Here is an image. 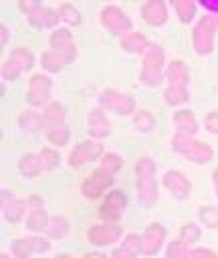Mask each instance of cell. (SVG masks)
<instances>
[{
	"label": "cell",
	"instance_id": "1",
	"mask_svg": "<svg viewBox=\"0 0 218 258\" xmlns=\"http://www.w3.org/2000/svg\"><path fill=\"white\" fill-rule=\"evenodd\" d=\"M153 163L151 159H139L137 163V187H139V196L145 204H153L155 202V175H153Z\"/></svg>",
	"mask_w": 218,
	"mask_h": 258
},
{
	"label": "cell",
	"instance_id": "2",
	"mask_svg": "<svg viewBox=\"0 0 218 258\" xmlns=\"http://www.w3.org/2000/svg\"><path fill=\"white\" fill-rule=\"evenodd\" d=\"M174 147L178 151H182L188 159L198 161V163H204V161H208L212 157L210 145H206L202 141H192V137H188V135H178L174 139Z\"/></svg>",
	"mask_w": 218,
	"mask_h": 258
},
{
	"label": "cell",
	"instance_id": "3",
	"mask_svg": "<svg viewBox=\"0 0 218 258\" xmlns=\"http://www.w3.org/2000/svg\"><path fill=\"white\" fill-rule=\"evenodd\" d=\"M161 62H164V50L155 44H149L145 48V54H143V71H141V79L147 85H157L159 83Z\"/></svg>",
	"mask_w": 218,
	"mask_h": 258
},
{
	"label": "cell",
	"instance_id": "4",
	"mask_svg": "<svg viewBox=\"0 0 218 258\" xmlns=\"http://www.w3.org/2000/svg\"><path fill=\"white\" fill-rule=\"evenodd\" d=\"M214 30L216 22L210 16H202L200 22L194 28V46L200 54H206L212 50V40H214Z\"/></svg>",
	"mask_w": 218,
	"mask_h": 258
},
{
	"label": "cell",
	"instance_id": "5",
	"mask_svg": "<svg viewBox=\"0 0 218 258\" xmlns=\"http://www.w3.org/2000/svg\"><path fill=\"white\" fill-rule=\"evenodd\" d=\"M113 173H109V171H105L103 167H99V169H95L93 173H89L87 175V179L83 181V194L87 196V198H99L101 196V191L103 189H107L109 185H111V177Z\"/></svg>",
	"mask_w": 218,
	"mask_h": 258
},
{
	"label": "cell",
	"instance_id": "6",
	"mask_svg": "<svg viewBox=\"0 0 218 258\" xmlns=\"http://www.w3.org/2000/svg\"><path fill=\"white\" fill-rule=\"evenodd\" d=\"M101 18H103V24L115 32V34H121V32H127L131 28V20L117 8V6H105L103 12H101Z\"/></svg>",
	"mask_w": 218,
	"mask_h": 258
},
{
	"label": "cell",
	"instance_id": "7",
	"mask_svg": "<svg viewBox=\"0 0 218 258\" xmlns=\"http://www.w3.org/2000/svg\"><path fill=\"white\" fill-rule=\"evenodd\" d=\"M101 103H103V107H107V109H111L115 113H121V115L131 113L133 107H135L131 97H127L123 93H117V91H105L101 95Z\"/></svg>",
	"mask_w": 218,
	"mask_h": 258
},
{
	"label": "cell",
	"instance_id": "8",
	"mask_svg": "<svg viewBox=\"0 0 218 258\" xmlns=\"http://www.w3.org/2000/svg\"><path fill=\"white\" fill-rule=\"evenodd\" d=\"M48 93H50V79L42 77V75H34L30 79V85H28V103L30 105H44L46 99H48Z\"/></svg>",
	"mask_w": 218,
	"mask_h": 258
},
{
	"label": "cell",
	"instance_id": "9",
	"mask_svg": "<svg viewBox=\"0 0 218 258\" xmlns=\"http://www.w3.org/2000/svg\"><path fill=\"white\" fill-rule=\"evenodd\" d=\"M99 155H101V143H95V141H83V143H79V145L73 149L69 161H71L73 167H79V165H83L85 161L97 159Z\"/></svg>",
	"mask_w": 218,
	"mask_h": 258
},
{
	"label": "cell",
	"instance_id": "10",
	"mask_svg": "<svg viewBox=\"0 0 218 258\" xmlns=\"http://www.w3.org/2000/svg\"><path fill=\"white\" fill-rule=\"evenodd\" d=\"M119 236H121V228H119L115 222L99 224V226H93V228L89 230V240H91L93 244H99V246L111 244V242H115Z\"/></svg>",
	"mask_w": 218,
	"mask_h": 258
},
{
	"label": "cell",
	"instance_id": "11",
	"mask_svg": "<svg viewBox=\"0 0 218 258\" xmlns=\"http://www.w3.org/2000/svg\"><path fill=\"white\" fill-rule=\"evenodd\" d=\"M166 238V230L161 224H149L143 238H141V252L143 254H155Z\"/></svg>",
	"mask_w": 218,
	"mask_h": 258
},
{
	"label": "cell",
	"instance_id": "12",
	"mask_svg": "<svg viewBox=\"0 0 218 258\" xmlns=\"http://www.w3.org/2000/svg\"><path fill=\"white\" fill-rule=\"evenodd\" d=\"M50 46L54 52H59L65 60H71L75 56V46L71 42V32L61 28V30H54L52 36H50Z\"/></svg>",
	"mask_w": 218,
	"mask_h": 258
},
{
	"label": "cell",
	"instance_id": "13",
	"mask_svg": "<svg viewBox=\"0 0 218 258\" xmlns=\"http://www.w3.org/2000/svg\"><path fill=\"white\" fill-rule=\"evenodd\" d=\"M164 185L176 196V198H186L190 194V181L180 173V171H168L164 175Z\"/></svg>",
	"mask_w": 218,
	"mask_h": 258
},
{
	"label": "cell",
	"instance_id": "14",
	"mask_svg": "<svg viewBox=\"0 0 218 258\" xmlns=\"http://www.w3.org/2000/svg\"><path fill=\"white\" fill-rule=\"evenodd\" d=\"M123 208H125V196H123V191L115 189V191H111L107 196V200H105V204L101 208V216L109 218V220H115L121 214Z\"/></svg>",
	"mask_w": 218,
	"mask_h": 258
},
{
	"label": "cell",
	"instance_id": "15",
	"mask_svg": "<svg viewBox=\"0 0 218 258\" xmlns=\"http://www.w3.org/2000/svg\"><path fill=\"white\" fill-rule=\"evenodd\" d=\"M141 14H143V18H145L149 24H153V26H159V24L166 22V6H164V2H159V0L147 2V4L141 8Z\"/></svg>",
	"mask_w": 218,
	"mask_h": 258
},
{
	"label": "cell",
	"instance_id": "16",
	"mask_svg": "<svg viewBox=\"0 0 218 258\" xmlns=\"http://www.w3.org/2000/svg\"><path fill=\"white\" fill-rule=\"evenodd\" d=\"M28 16H30V24L36 26V28H40V26H52L59 20V16H57V12L52 8H42V6H36L34 10H30Z\"/></svg>",
	"mask_w": 218,
	"mask_h": 258
},
{
	"label": "cell",
	"instance_id": "17",
	"mask_svg": "<svg viewBox=\"0 0 218 258\" xmlns=\"http://www.w3.org/2000/svg\"><path fill=\"white\" fill-rule=\"evenodd\" d=\"M109 131H111V125L105 119V115L101 111H93L89 117V133L93 137H105L109 135Z\"/></svg>",
	"mask_w": 218,
	"mask_h": 258
},
{
	"label": "cell",
	"instance_id": "18",
	"mask_svg": "<svg viewBox=\"0 0 218 258\" xmlns=\"http://www.w3.org/2000/svg\"><path fill=\"white\" fill-rule=\"evenodd\" d=\"M174 121H176V125H178V129H180V135L192 137V135L196 133V129H198L192 111H178V113L174 115Z\"/></svg>",
	"mask_w": 218,
	"mask_h": 258
},
{
	"label": "cell",
	"instance_id": "19",
	"mask_svg": "<svg viewBox=\"0 0 218 258\" xmlns=\"http://www.w3.org/2000/svg\"><path fill=\"white\" fill-rule=\"evenodd\" d=\"M168 79H170V85H176V87H186L188 85V69L182 60H174L168 69Z\"/></svg>",
	"mask_w": 218,
	"mask_h": 258
},
{
	"label": "cell",
	"instance_id": "20",
	"mask_svg": "<svg viewBox=\"0 0 218 258\" xmlns=\"http://www.w3.org/2000/svg\"><path fill=\"white\" fill-rule=\"evenodd\" d=\"M40 169H42V165H40V159H38L36 155L26 153V155H22V157H20V171H22L24 175L34 177Z\"/></svg>",
	"mask_w": 218,
	"mask_h": 258
},
{
	"label": "cell",
	"instance_id": "21",
	"mask_svg": "<svg viewBox=\"0 0 218 258\" xmlns=\"http://www.w3.org/2000/svg\"><path fill=\"white\" fill-rule=\"evenodd\" d=\"M174 8L178 10L182 22H190L196 16V4L192 0H174Z\"/></svg>",
	"mask_w": 218,
	"mask_h": 258
},
{
	"label": "cell",
	"instance_id": "22",
	"mask_svg": "<svg viewBox=\"0 0 218 258\" xmlns=\"http://www.w3.org/2000/svg\"><path fill=\"white\" fill-rule=\"evenodd\" d=\"M63 117H65V109H63V105H59V103H50V105L46 107V113H44V123H46L48 127H57V125L63 123Z\"/></svg>",
	"mask_w": 218,
	"mask_h": 258
},
{
	"label": "cell",
	"instance_id": "23",
	"mask_svg": "<svg viewBox=\"0 0 218 258\" xmlns=\"http://www.w3.org/2000/svg\"><path fill=\"white\" fill-rule=\"evenodd\" d=\"M69 137H71V133H69V129L65 125H57V127H48L46 129V139L52 145H65L69 141Z\"/></svg>",
	"mask_w": 218,
	"mask_h": 258
},
{
	"label": "cell",
	"instance_id": "24",
	"mask_svg": "<svg viewBox=\"0 0 218 258\" xmlns=\"http://www.w3.org/2000/svg\"><path fill=\"white\" fill-rule=\"evenodd\" d=\"M48 222L50 220H48V216H46L44 210H32L30 216H28V220H26V226L30 230H34V232H40V230H44L48 226Z\"/></svg>",
	"mask_w": 218,
	"mask_h": 258
},
{
	"label": "cell",
	"instance_id": "25",
	"mask_svg": "<svg viewBox=\"0 0 218 258\" xmlns=\"http://www.w3.org/2000/svg\"><path fill=\"white\" fill-rule=\"evenodd\" d=\"M121 46H123L125 50H129V52H137V50L147 48V46H145V38H143V34H139V32H129V34L121 40Z\"/></svg>",
	"mask_w": 218,
	"mask_h": 258
},
{
	"label": "cell",
	"instance_id": "26",
	"mask_svg": "<svg viewBox=\"0 0 218 258\" xmlns=\"http://www.w3.org/2000/svg\"><path fill=\"white\" fill-rule=\"evenodd\" d=\"M65 62H67V60H65L59 52H54V50H48V52L42 54V67H44L46 71H50V73H59Z\"/></svg>",
	"mask_w": 218,
	"mask_h": 258
},
{
	"label": "cell",
	"instance_id": "27",
	"mask_svg": "<svg viewBox=\"0 0 218 258\" xmlns=\"http://www.w3.org/2000/svg\"><path fill=\"white\" fill-rule=\"evenodd\" d=\"M10 60H14V62L24 71V69H30V67H32L34 56H32V52L26 50V48H16V50L10 52Z\"/></svg>",
	"mask_w": 218,
	"mask_h": 258
},
{
	"label": "cell",
	"instance_id": "28",
	"mask_svg": "<svg viewBox=\"0 0 218 258\" xmlns=\"http://www.w3.org/2000/svg\"><path fill=\"white\" fill-rule=\"evenodd\" d=\"M188 99V91L186 87H176V85H170L168 91H166V101L170 105H178V103H184Z\"/></svg>",
	"mask_w": 218,
	"mask_h": 258
},
{
	"label": "cell",
	"instance_id": "29",
	"mask_svg": "<svg viewBox=\"0 0 218 258\" xmlns=\"http://www.w3.org/2000/svg\"><path fill=\"white\" fill-rule=\"evenodd\" d=\"M12 252H14V256H18V258H28L30 252H34V248H32V240H30V238L14 240V242H12Z\"/></svg>",
	"mask_w": 218,
	"mask_h": 258
},
{
	"label": "cell",
	"instance_id": "30",
	"mask_svg": "<svg viewBox=\"0 0 218 258\" xmlns=\"http://www.w3.org/2000/svg\"><path fill=\"white\" fill-rule=\"evenodd\" d=\"M22 210H24V204L20 200H12L10 204H4V216L8 222H18L22 216Z\"/></svg>",
	"mask_w": 218,
	"mask_h": 258
},
{
	"label": "cell",
	"instance_id": "31",
	"mask_svg": "<svg viewBox=\"0 0 218 258\" xmlns=\"http://www.w3.org/2000/svg\"><path fill=\"white\" fill-rule=\"evenodd\" d=\"M18 123H20L22 129H30V131H34V129L40 127L42 119H40L36 113H32V111H24V113L18 117Z\"/></svg>",
	"mask_w": 218,
	"mask_h": 258
},
{
	"label": "cell",
	"instance_id": "32",
	"mask_svg": "<svg viewBox=\"0 0 218 258\" xmlns=\"http://www.w3.org/2000/svg\"><path fill=\"white\" fill-rule=\"evenodd\" d=\"M46 232H48V236H52V238L65 236V234H67V220H63L61 216L50 218V222H48V226H46Z\"/></svg>",
	"mask_w": 218,
	"mask_h": 258
},
{
	"label": "cell",
	"instance_id": "33",
	"mask_svg": "<svg viewBox=\"0 0 218 258\" xmlns=\"http://www.w3.org/2000/svg\"><path fill=\"white\" fill-rule=\"evenodd\" d=\"M38 159H40V165L42 169H52L57 163H59V153L50 147H44L40 153H38Z\"/></svg>",
	"mask_w": 218,
	"mask_h": 258
},
{
	"label": "cell",
	"instance_id": "34",
	"mask_svg": "<svg viewBox=\"0 0 218 258\" xmlns=\"http://www.w3.org/2000/svg\"><path fill=\"white\" fill-rule=\"evenodd\" d=\"M200 220H202L206 226H210V228H218V208H214V206L202 208Z\"/></svg>",
	"mask_w": 218,
	"mask_h": 258
},
{
	"label": "cell",
	"instance_id": "35",
	"mask_svg": "<svg viewBox=\"0 0 218 258\" xmlns=\"http://www.w3.org/2000/svg\"><path fill=\"white\" fill-rule=\"evenodd\" d=\"M133 125L141 131H149L153 127V117L147 113V111H139L135 117H133Z\"/></svg>",
	"mask_w": 218,
	"mask_h": 258
},
{
	"label": "cell",
	"instance_id": "36",
	"mask_svg": "<svg viewBox=\"0 0 218 258\" xmlns=\"http://www.w3.org/2000/svg\"><path fill=\"white\" fill-rule=\"evenodd\" d=\"M168 258H190V252H188V248H186V242L180 240V242L170 244V248H168Z\"/></svg>",
	"mask_w": 218,
	"mask_h": 258
},
{
	"label": "cell",
	"instance_id": "37",
	"mask_svg": "<svg viewBox=\"0 0 218 258\" xmlns=\"http://www.w3.org/2000/svg\"><path fill=\"white\" fill-rule=\"evenodd\" d=\"M101 167H103L105 171H109V173H115V171L121 167V157L115 155V153H107V155L103 157V161H101Z\"/></svg>",
	"mask_w": 218,
	"mask_h": 258
},
{
	"label": "cell",
	"instance_id": "38",
	"mask_svg": "<svg viewBox=\"0 0 218 258\" xmlns=\"http://www.w3.org/2000/svg\"><path fill=\"white\" fill-rule=\"evenodd\" d=\"M61 14H63V18H65L69 24H79V20H81L79 10H77L73 4H63V6H61Z\"/></svg>",
	"mask_w": 218,
	"mask_h": 258
},
{
	"label": "cell",
	"instance_id": "39",
	"mask_svg": "<svg viewBox=\"0 0 218 258\" xmlns=\"http://www.w3.org/2000/svg\"><path fill=\"white\" fill-rule=\"evenodd\" d=\"M200 238V228L196 224H184L182 226V240L184 242H196Z\"/></svg>",
	"mask_w": 218,
	"mask_h": 258
},
{
	"label": "cell",
	"instance_id": "40",
	"mask_svg": "<svg viewBox=\"0 0 218 258\" xmlns=\"http://www.w3.org/2000/svg\"><path fill=\"white\" fill-rule=\"evenodd\" d=\"M20 67L14 62V60H8V62H4V67H2V75H4V79H8V81H14L18 75H20Z\"/></svg>",
	"mask_w": 218,
	"mask_h": 258
},
{
	"label": "cell",
	"instance_id": "41",
	"mask_svg": "<svg viewBox=\"0 0 218 258\" xmlns=\"http://www.w3.org/2000/svg\"><path fill=\"white\" fill-rule=\"evenodd\" d=\"M204 123H206V129H208V131L218 133V113H216V111L208 113L206 119H204Z\"/></svg>",
	"mask_w": 218,
	"mask_h": 258
},
{
	"label": "cell",
	"instance_id": "42",
	"mask_svg": "<svg viewBox=\"0 0 218 258\" xmlns=\"http://www.w3.org/2000/svg\"><path fill=\"white\" fill-rule=\"evenodd\" d=\"M190 258H216V254L212 250H206V248H196L190 252Z\"/></svg>",
	"mask_w": 218,
	"mask_h": 258
},
{
	"label": "cell",
	"instance_id": "43",
	"mask_svg": "<svg viewBox=\"0 0 218 258\" xmlns=\"http://www.w3.org/2000/svg\"><path fill=\"white\" fill-rule=\"evenodd\" d=\"M135 254L131 252V250H127L125 246H121V248H117L115 252H113V258H133Z\"/></svg>",
	"mask_w": 218,
	"mask_h": 258
},
{
	"label": "cell",
	"instance_id": "44",
	"mask_svg": "<svg viewBox=\"0 0 218 258\" xmlns=\"http://www.w3.org/2000/svg\"><path fill=\"white\" fill-rule=\"evenodd\" d=\"M202 6H206L208 10L218 12V2H212V0H202Z\"/></svg>",
	"mask_w": 218,
	"mask_h": 258
},
{
	"label": "cell",
	"instance_id": "45",
	"mask_svg": "<svg viewBox=\"0 0 218 258\" xmlns=\"http://www.w3.org/2000/svg\"><path fill=\"white\" fill-rule=\"evenodd\" d=\"M83 258H107L105 254H97V252H89V254H85Z\"/></svg>",
	"mask_w": 218,
	"mask_h": 258
},
{
	"label": "cell",
	"instance_id": "46",
	"mask_svg": "<svg viewBox=\"0 0 218 258\" xmlns=\"http://www.w3.org/2000/svg\"><path fill=\"white\" fill-rule=\"evenodd\" d=\"M214 187H216V194H218V169H214Z\"/></svg>",
	"mask_w": 218,
	"mask_h": 258
},
{
	"label": "cell",
	"instance_id": "47",
	"mask_svg": "<svg viewBox=\"0 0 218 258\" xmlns=\"http://www.w3.org/2000/svg\"><path fill=\"white\" fill-rule=\"evenodd\" d=\"M57 258H69V256H67V254H61V256H57Z\"/></svg>",
	"mask_w": 218,
	"mask_h": 258
},
{
	"label": "cell",
	"instance_id": "48",
	"mask_svg": "<svg viewBox=\"0 0 218 258\" xmlns=\"http://www.w3.org/2000/svg\"><path fill=\"white\" fill-rule=\"evenodd\" d=\"M0 258H8V256H6V254H2V256H0Z\"/></svg>",
	"mask_w": 218,
	"mask_h": 258
}]
</instances>
